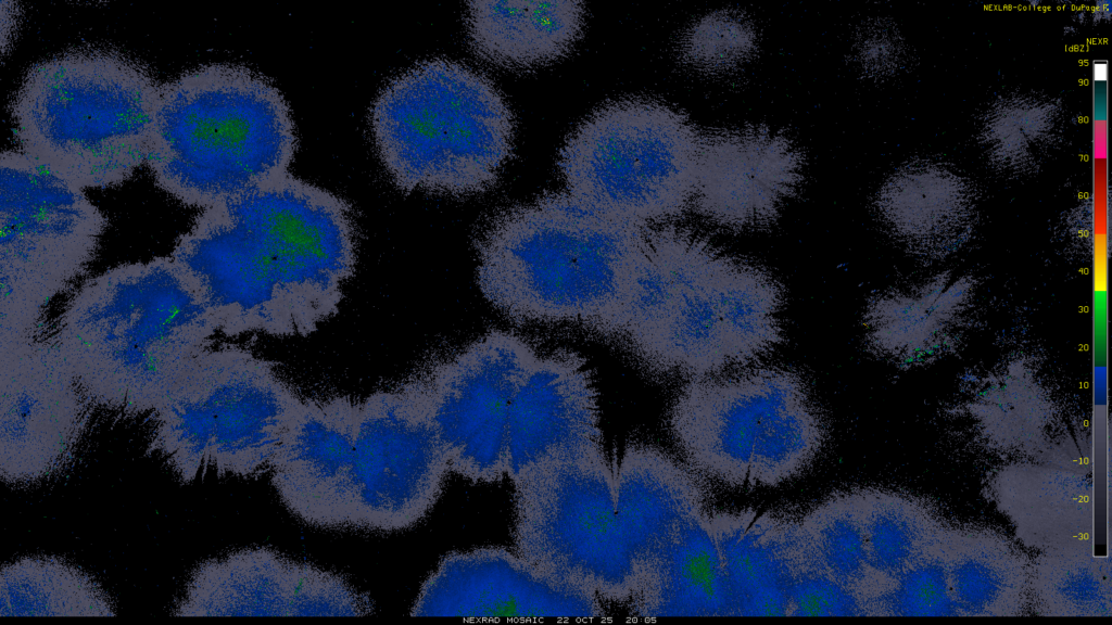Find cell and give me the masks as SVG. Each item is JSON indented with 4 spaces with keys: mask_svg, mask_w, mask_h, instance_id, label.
I'll list each match as a JSON object with an SVG mask.
<instances>
[{
    "mask_svg": "<svg viewBox=\"0 0 1112 625\" xmlns=\"http://www.w3.org/2000/svg\"><path fill=\"white\" fill-rule=\"evenodd\" d=\"M217 333L170 256L122 264L84 281L52 340L92 408L150 414Z\"/></svg>",
    "mask_w": 1112,
    "mask_h": 625,
    "instance_id": "1",
    "label": "cell"
},
{
    "mask_svg": "<svg viewBox=\"0 0 1112 625\" xmlns=\"http://www.w3.org/2000/svg\"><path fill=\"white\" fill-rule=\"evenodd\" d=\"M650 227L567 191L498 212L475 241L477 281L505 316L583 323L609 333Z\"/></svg>",
    "mask_w": 1112,
    "mask_h": 625,
    "instance_id": "2",
    "label": "cell"
},
{
    "mask_svg": "<svg viewBox=\"0 0 1112 625\" xmlns=\"http://www.w3.org/2000/svg\"><path fill=\"white\" fill-rule=\"evenodd\" d=\"M296 149L280 90L244 65L211 63L161 84L147 165L161 190L204 209L288 173Z\"/></svg>",
    "mask_w": 1112,
    "mask_h": 625,
    "instance_id": "3",
    "label": "cell"
},
{
    "mask_svg": "<svg viewBox=\"0 0 1112 625\" xmlns=\"http://www.w3.org/2000/svg\"><path fill=\"white\" fill-rule=\"evenodd\" d=\"M161 84L141 62L101 48L31 65L11 104L20 151L81 189L128 180L147 164Z\"/></svg>",
    "mask_w": 1112,
    "mask_h": 625,
    "instance_id": "4",
    "label": "cell"
},
{
    "mask_svg": "<svg viewBox=\"0 0 1112 625\" xmlns=\"http://www.w3.org/2000/svg\"><path fill=\"white\" fill-rule=\"evenodd\" d=\"M369 123L382 166L405 192H484L513 154L515 118L501 90L448 59L419 62L392 78Z\"/></svg>",
    "mask_w": 1112,
    "mask_h": 625,
    "instance_id": "5",
    "label": "cell"
},
{
    "mask_svg": "<svg viewBox=\"0 0 1112 625\" xmlns=\"http://www.w3.org/2000/svg\"><path fill=\"white\" fill-rule=\"evenodd\" d=\"M668 425L693 471L732 487L793 480L826 439L801 374L776 366L687 380Z\"/></svg>",
    "mask_w": 1112,
    "mask_h": 625,
    "instance_id": "6",
    "label": "cell"
},
{
    "mask_svg": "<svg viewBox=\"0 0 1112 625\" xmlns=\"http://www.w3.org/2000/svg\"><path fill=\"white\" fill-rule=\"evenodd\" d=\"M304 399L265 359L238 346L207 348L149 414V452L182 483L213 470L253 477L269 471Z\"/></svg>",
    "mask_w": 1112,
    "mask_h": 625,
    "instance_id": "7",
    "label": "cell"
},
{
    "mask_svg": "<svg viewBox=\"0 0 1112 625\" xmlns=\"http://www.w3.org/2000/svg\"><path fill=\"white\" fill-rule=\"evenodd\" d=\"M702 133L656 99L608 102L565 140L557 168L566 191L642 227L672 224L692 209Z\"/></svg>",
    "mask_w": 1112,
    "mask_h": 625,
    "instance_id": "8",
    "label": "cell"
},
{
    "mask_svg": "<svg viewBox=\"0 0 1112 625\" xmlns=\"http://www.w3.org/2000/svg\"><path fill=\"white\" fill-rule=\"evenodd\" d=\"M0 344L36 336L97 256L108 226L84 189L20 150L0 157Z\"/></svg>",
    "mask_w": 1112,
    "mask_h": 625,
    "instance_id": "9",
    "label": "cell"
},
{
    "mask_svg": "<svg viewBox=\"0 0 1112 625\" xmlns=\"http://www.w3.org/2000/svg\"><path fill=\"white\" fill-rule=\"evenodd\" d=\"M511 482L516 551L601 600L629 602L633 570L604 447L540 463Z\"/></svg>",
    "mask_w": 1112,
    "mask_h": 625,
    "instance_id": "10",
    "label": "cell"
},
{
    "mask_svg": "<svg viewBox=\"0 0 1112 625\" xmlns=\"http://www.w3.org/2000/svg\"><path fill=\"white\" fill-rule=\"evenodd\" d=\"M349 527L408 530L437 503L451 471L425 378L359 401Z\"/></svg>",
    "mask_w": 1112,
    "mask_h": 625,
    "instance_id": "11",
    "label": "cell"
},
{
    "mask_svg": "<svg viewBox=\"0 0 1112 625\" xmlns=\"http://www.w3.org/2000/svg\"><path fill=\"white\" fill-rule=\"evenodd\" d=\"M243 193L291 302L300 336H306L338 311L355 271L352 207L290 173Z\"/></svg>",
    "mask_w": 1112,
    "mask_h": 625,
    "instance_id": "12",
    "label": "cell"
},
{
    "mask_svg": "<svg viewBox=\"0 0 1112 625\" xmlns=\"http://www.w3.org/2000/svg\"><path fill=\"white\" fill-rule=\"evenodd\" d=\"M226 337L300 336L294 311L243 192L201 211L169 255Z\"/></svg>",
    "mask_w": 1112,
    "mask_h": 625,
    "instance_id": "13",
    "label": "cell"
},
{
    "mask_svg": "<svg viewBox=\"0 0 1112 625\" xmlns=\"http://www.w3.org/2000/svg\"><path fill=\"white\" fill-rule=\"evenodd\" d=\"M538 355L528 339L492 330L425 375L452 472L472 483L507 474L509 407Z\"/></svg>",
    "mask_w": 1112,
    "mask_h": 625,
    "instance_id": "14",
    "label": "cell"
},
{
    "mask_svg": "<svg viewBox=\"0 0 1112 625\" xmlns=\"http://www.w3.org/2000/svg\"><path fill=\"white\" fill-rule=\"evenodd\" d=\"M90 408L52 337L0 344L1 480L31 486L65 470Z\"/></svg>",
    "mask_w": 1112,
    "mask_h": 625,
    "instance_id": "15",
    "label": "cell"
},
{
    "mask_svg": "<svg viewBox=\"0 0 1112 625\" xmlns=\"http://www.w3.org/2000/svg\"><path fill=\"white\" fill-rule=\"evenodd\" d=\"M367 594L343 576L268 548H248L202 562L192 572L177 616H361Z\"/></svg>",
    "mask_w": 1112,
    "mask_h": 625,
    "instance_id": "16",
    "label": "cell"
},
{
    "mask_svg": "<svg viewBox=\"0 0 1112 625\" xmlns=\"http://www.w3.org/2000/svg\"><path fill=\"white\" fill-rule=\"evenodd\" d=\"M593 591L554 577L502 547L445 556L425 581L413 616L468 618L601 617Z\"/></svg>",
    "mask_w": 1112,
    "mask_h": 625,
    "instance_id": "17",
    "label": "cell"
},
{
    "mask_svg": "<svg viewBox=\"0 0 1112 625\" xmlns=\"http://www.w3.org/2000/svg\"><path fill=\"white\" fill-rule=\"evenodd\" d=\"M800 149L766 126L702 136L692 209L708 225L731 232L771 226L798 190Z\"/></svg>",
    "mask_w": 1112,
    "mask_h": 625,
    "instance_id": "18",
    "label": "cell"
},
{
    "mask_svg": "<svg viewBox=\"0 0 1112 625\" xmlns=\"http://www.w3.org/2000/svg\"><path fill=\"white\" fill-rule=\"evenodd\" d=\"M602 447L598 392L586 360L564 348L539 354L509 407L507 475Z\"/></svg>",
    "mask_w": 1112,
    "mask_h": 625,
    "instance_id": "19",
    "label": "cell"
},
{
    "mask_svg": "<svg viewBox=\"0 0 1112 625\" xmlns=\"http://www.w3.org/2000/svg\"><path fill=\"white\" fill-rule=\"evenodd\" d=\"M359 410V401L346 396L304 399L270 459L281 502L308 525L349 527Z\"/></svg>",
    "mask_w": 1112,
    "mask_h": 625,
    "instance_id": "20",
    "label": "cell"
},
{
    "mask_svg": "<svg viewBox=\"0 0 1112 625\" xmlns=\"http://www.w3.org/2000/svg\"><path fill=\"white\" fill-rule=\"evenodd\" d=\"M674 283L670 317L647 366L687 380L733 368L713 291L725 252L706 235L674 222L649 229Z\"/></svg>",
    "mask_w": 1112,
    "mask_h": 625,
    "instance_id": "21",
    "label": "cell"
},
{
    "mask_svg": "<svg viewBox=\"0 0 1112 625\" xmlns=\"http://www.w3.org/2000/svg\"><path fill=\"white\" fill-rule=\"evenodd\" d=\"M614 474L617 516L632 563L634 592L680 524L706 509L707 493L687 464L649 444L628 445Z\"/></svg>",
    "mask_w": 1112,
    "mask_h": 625,
    "instance_id": "22",
    "label": "cell"
},
{
    "mask_svg": "<svg viewBox=\"0 0 1112 625\" xmlns=\"http://www.w3.org/2000/svg\"><path fill=\"white\" fill-rule=\"evenodd\" d=\"M732 616H787L797 521L754 509L709 512Z\"/></svg>",
    "mask_w": 1112,
    "mask_h": 625,
    "instance_id": "23",
    "label": "cell"
},
{
    "mask_svg": "<svg viewBox=\"0 0 1112 625\" xmlns=\"http://www.w3.org/2000/svg\"><path fill=\"white\" fill-rule=\"evenodd\" d=\"M585 16L581 1H470L465 28L481 61L531 69L567 55L582 36Z\"/></svg>",
    "mask_w": 1112,
    "mask_h": 625,
    "instance_id": "24",
    "label": "cell"
},
{
    "mask_svg": "<svg viewBox=\"0 0 1112 625\" xmlns=\"http://www.w3.org/2000/svg\"><path fill=\"white\" fill-rule=\"evenodd\" d=\"M639 617L732 616L707 509L684 520L630 600Z\"/></svg>",
    "mask_w": 1112,
    "mask_h": 625,
    "instance_id": "25",
    "label": "cell"
},
{
    "mask_svg": "<svg viewBox=\"0 0 1112 625\" xmlns=\"http://www.w3.org/2000/svg\"><path fill=\"white\" fill-rule=\"evenodd\" d=\"M995 497L1021 539L1042 551L1091 546V484L1084 475L1037 465L1007 468Z\"/></svg>",
    "mask_w": 1112,
    "mask_h": 625,
    "instance_id": "26",
    "label": "cell"
},
{
    "mask_svg": "<svg viewBox=\"0 0 1112 625\" xmlns=\"http://www.w3.org/2000/svg\"><path fill=\"white\" fill-rule=\"evenodd\" d=\"M946 567L958 615L1012 616L1029 604L1031 562L990 530H948Z\"/></svg>",
    "mask_w": 1112,
    "mask_h": 625,
    "instance_id": "27",
    "label": "cell"
},
{
    "mask_svg": "<svg viewBox=\"0 0 1112 625\" xmlns=\"http://www.w3.org/2000/svg\"><path fill=\"white\" fill-rule=\"evenodd\" d=\"M713 291L733 368L754 363L784 341V293L766 269L725 253Z\"/></svg>",
    "mask_w": 1112,
    "mask_h": 625,
    "instance_id": "28",
    "label": "cell"
},
{
    "mask_svg": "<svg viewBox=\"0 0 1112 625\" xmlns=\"http://www.w3.org/2000/svg\"><path fill=\"white\" fill-rule=\"evenodd\" d=\"M98 582L56 557H24L0 572V616H113Z\"/></svg>",
    "mask_w": 1112,
    "mask_h": 625,
    "instance_id": "29",
    "label": "cell"
},
{
    "mask_svg": "<svg viewBox=\"0 0 1112 625\" xmlns=\"http://www.w3.org/2000/svg\"><path fill=\"white\" fill-rule=\"evenodd\" d=\"M857 495L867 561L873 579L870 599L886 582L940 539L947 530L934 512L911 497L870 488L859 489Z\"/></svg>",
    "mask_w": 1112,
    "mask_h": 625,
    "instance_id": "30",
    "label": "cell"
},
{
    "mask_svg": "<svg viewBox=\"0 0 1112 625\" xmlns=\"http://www.w3.org/2000/svg\"><path fill=\"white\" fill-rule=\"evenodd\" d=\"M1109 572L1091 546L1044 551L1031 563L1029 604L1042 615L1109 616Z\"/></svg>",
    "mask_w": 1112,
    "mask_h": 625,
    "instance_id": "31",
    "label": "cell"
},
{
    "mask_svg": "<svg viewBox=\"0 0 1112 625\" xmlns=\"http://www.w3.org/2000/svg\"><path fill=\"white\" fill-rule=\"evenodd\" d=\"M798 525L821 567L860 596L867 607L873 579L867 561L857 490L830 496L805 513Z\"/></svg>",
    "mask_w": 1112,
    "mask_h": 625,
    "instance_id": "32",
    "label": "cell"
},
{
    "mask_svg": "<svg viewBox=\"0 0 1112 625\" xmlns=\"http://www.w3.org/2000/svg\"><path fill=\"white\" fill-rule=\"evenodd\" d=\"M946 533L897 576L886 582L867 603L869 615H958L946 567Z\"/></svg>",
    "mask_w": 1112,
    "mask_h": 625,
    "instance_id": "33",
    "label": "cell"
},
{
    "mask_svg": "<svg viewBox=\"0 0 1112 625\" xmlns=\"http://www.w3.org/2000/svg\"><path fill=\"white\" fill-rule=\"evenodd\" d=\"M757 36L749 21L733 11H719L694 23L680 43L682 60L705 73L730 71L755 52Z\"/></svg>",
    "mask_w": 1112,
    "mask_h": 625,
    "instance_id": "34",
    "label": "cell"
},
{
    "mask_svg": "<svg viewBox=\"0 0 1112 625\" xmlns=\"http://www.w3.org/2000/svg\"><path fill=\"white\" fill-rule=\"evenodd\" d=\"M867 615L863 599L821 567L798 525L787 616Z\"/></svg>",
    "mask_w": 1112,
    "mask_h": 625,
    "instance_id": "35",
    "label": "cell"
}]
</instances>
